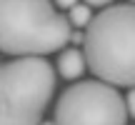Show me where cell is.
I'll return each mask as SVG.
<instances>
[{"label":"cell","mask_w":135,"mask_h":125,"mask_svg":"<svg viewBox=\"0 0 135 125\" xmlns=\"http://www.w3.org/2000/svg\"><path fill=\"white\" fill-rule=\"evenodd\" d=\"M83 55L98 80L135 85V5H113L90 18L83 35Z\"/></svg>","instance_id":"6da1fadb"},{"label":"cell","mask_w":135,"mask_h":125,"mask_svg":"<svg viewBox=\"0 0 135 125\" xmlns=\"http://www.w3.org/2000/svg\"><path fill=\"white\" fill-rule=\"evenodd\" d=\"M68 40L70 23L50 0H0V53L45 58L63 50Z\"/></svg>","instance_id":"7a4b0ae2"},{"label":"cell","mask_w":135,"mask_h":125,"mask_svg":"<svg viewBox=\"0 0 135 125\" xmlns=\"http://www.w3.org/2000/svg\"><path fill=\"white\" fill-rule=\"evenodd\" d=\"M53 90V65L40 55L0 62V125H40Z\"/></svg>","instance_id":"3957f363"},{"label":"cell","mask_w":135,"mask_h":125,"mask_svg":"<svg viewBox=\"0 0 135 125\" xmlns=\"http://www.w3.org/2000/svg\"><path fill=\"white\" fill-rule=\"evenodd\" d=\"M55 125H125L123 95L103 80L75 83L55 103Z\"/></svg>","instance_id":"277c9868"},{"label":"cell","mask_w":135,"mask_h":125,"mask_svg":"<svg viewBox=\"0 0 135 125\" xmlns=\"http://www.w3.org/2000/svg\"><path fill=\"white\" fill-rule=\"evenodd\" d=\"M88 62H85V55L80 53V50L75 48H68L60 53L58 58V73L65 78V80H75V78H80L83 73H85Z\"/></svg>","instance_id":"5b68a950"},{"label":"cell","mask_w":135,"mask_h":125,"mask_svg":"<svg viewBox=\"0 0 135 125\" xmlns=\"http://www.w3.org/2000/svg\"><path fill=\"white\" fill-rule=\"evenodd\" d=\"M90 18H93L90 5H85V3H75V5L70 8V18H68V23L75 25V28H85V25L90 23Z\"/></svg>","instance_id":"8992f818"},{"label":"cell","mask_w":135,"mask_h":125,"mask_svg":"<svg viewBox=\"0 0 135 125\" xmlns=\"http://www.w3.org/2000/svg\"><path fill=\"white\" fill-rule=\"evenodd\" d=\"M125 110H128V115L135 118V85L130 88V93H128V98H125Z\"/></svg>","instance_id":"52a82bcc"},{"label":"cell","mask_w":135,"mask_h":125,"mask_svg":"<svg viewBox=\"0 0 135 125\" xmlns=\"http://www.w3.org/2000/svg\"><path fill=\"white\" fill-rule=\"evenodd\" d=\"M75 3H78V0H55V5H58V8H68V10H70Z\"/></svg>","instance_id":"ba28073f"},{"label":"cell","mask_w":135,"mask_h":125,"mask_svg":"<svg viewBox=\"0 0 135 125\" xmlns=\"http://www.w3.org/2000/svg\"><path fill=\"white\" fill-rule=\"evenodd\" d=\"M108 3H113V0H85V5H95V8H103Z\"/></svg>","instance_id":"9c48e42d"},{"label":"cell","mask_w":135,"mask_h":125,"mask_svg":"<svg viewBox=\"0 0 135 125\" xmlns=\"http://www.w3.org/2000/svg\"><path fill=\"white\" fill-rule=\"evenodd\" d=\"M40 125H55V123H53V120H48V123H43V120H40Z\"/></svg>","instance_id":"30bf717a"},{"label":"cell","mask_w":135,"mask_h":125,"mask_svg":"<svg viewBox=\"0 0 135 125\" xmlns=\"http://www.w3.org/2000/svg\"><path fill=\"white\" fill-rule=\"evenodd\" d=\"M130 3H133V5H135V0H130Z\"/></svg>","instance_id":"8fae6325"}]
</instances>
